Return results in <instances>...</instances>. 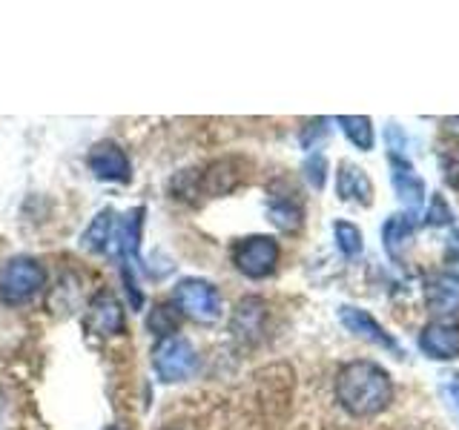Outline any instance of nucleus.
Masks as SVG:
<instances>
[{"instance_id":"obj_12","label":"nucleus","mask_w":459,"mask_h":430,"mask_svg":"<svg viewBox=\"0 0 459 430\" xmlns=\"http://www.w3.org/2000/svg\"><path fill=\"white\" fill-rule=\"evenodd\" d=\"M339 322L344 324V330H351L353 336L377 344V348H382V350H391V353L402 356L399 341L387 333V330L377 319H373L368 310H362V307H339Z\"/></svg>"},{"instance_id":"obj_21","label":"nucleus","mask_w":459,"mask_h":430,"mask_svg":"<svg viewBox=\"0 0 459 430\" xmlns=\"http://www.w3.org/2000/svg\"><path fill=\"white\" fill-rule=\"evenodd\" d=\"M439 164H442V176H445V181H448V186L459 193V141L442 147Z\"/></svg>"},{"instance_id":"obj_6","label":"nucleus","mask_w":459,"mask_h":430,"mask_svg":"<svg viewBox=\"0 0 459 430\" xmlns=\"http://www.w3.org/2000/svg\"><path fill=\"white\" fill-rule=\"evenodd\" d=\"M244 178H247V164L241 158H219V161H210L204 169H195V195H230L244 184Z\"/></svg>"},{"instance_id":"obj_23","label":"nucleus","mask_w":459,"mask_h":430,"mask_svg":"<svg viewBox=\"0 0 459 430\" xmlns=\"http://www.w3.org/2000/svg\"><path fill=\"white\" fill-rule=\"evenodd\" d=\"M439 396L445 399V405H448L451 416L459 422V373L456 370L445 373V376L439 379Z\"/></svg>"},{"instance_id":"obj_19","label":"nucleus","mask_w":459,"mask_h":430,"mask_svg":"<svg viewBox=\"0 0 459 430\" xmlns=\"http://www.w3.org/2000/svg\"><path fill=\"white\" fill-rule=\"evenodd\" d=\"M336 124L342 126V133L348 135V141L353 143L356 150L362 152H370L373 150V121L365 118V115H342V118H336Z\"/></svg>"},{"instance_id":"obj_9","label":"nucleus","mask_w":459,"mask_h":430,"mask_svg":"<svg viewBox=\"0 0 459 430\" xmlns=\"http://www.w3.org/2000/svg\"><path fill=\"white\" fill-rule=\"evenodd\" d=\"M86 167L98 178L107 184H129L133 181V164L129 155L124 152L121 143L115 141H98L86 155Z\"/></svg>"},{"instance_id":"obj_26","label":"nucleus","mask_w":459,"mask_h":430,"mask_svg":"<svg viewBox=\"0 0 459 430\" xmlns=\"http://www.w3.org/2000/svg\"><path fill=\"white\" fill-rule=\"evenodd\" d=\"M445 262L454 267L451 272H456V276H459V233H454L448 238V247H445Z\"/></svg>"},{"instance_id":"obj_5","label":"nucleus","mask_w":459,"mask_h":430,"mask_svg":"<svg viewBox=\"0 0 459 430\" xmlns=\"http://www.w3.org/2000/svg\"><path fill=\"white\" fill-rule=\"evenodd\" d=\"M279 241L273 236H247L233 247V264L244 279L262 281L279 267Z\"/></svg>"},{"instance_id":"obj_14","label":"nucleus","mask_w":459,"mask_h":430,"mask_svg":"<svg viewBox=\"0 0 459 430\" xmlns=\"http://www.w3.org/2000/svg\"><path fill=\"white\" fill-rule=\"evenodd\" d=\"M267 322V305L264 298L258 296H247L241 298L236 310H233V319H230V333H233L238 341H255L262 336Z\"/></svg>"},{"instance_id":"obj_17","label":"nucleus","mask_w":459,"mask_h":430,"mask_svg":"<svg viewBox=\"0 0 459 430\" xmlns=\"http://www.w3.org/2000/svg\"><path fill=\"white\" fill-rule=\"evenodd\" d=\"M416 229V219H411V215L399 212V215H391V219L385 221L382 227V241H385V250L391 258H399L402 247H405V241L413 236Z\"/></svg>"},{"instance_id":"obj_3","label":"nucleus","mask_w":459,"mask_h":430,"mask_svg":"<svg viewBox=\"0 0 459 430\" xmlns=\"http://www.w3.org/2000/svg\"><path fill=\"white\" fill-rule=\"evenodd\" d=\"M172 305L195 324H215L221 319V293L207 279H181L172 290Z\"/></svg>"},{"instance_id":"obj_22","label":"nucleus","mask_w":459,"mask_h":430,"mask_svg":"<svg viewBox=\"0 0 459 430\" xmlns=\"http://www.w3.org/2000/svg\"><path fill=\"white\" fill-rule=\"evenodd\" d=\"M301 172H305L307 184L313 186V190H322L325 181H327V158L322 152H313L307 155L305 167H301Z\"/></svg>"},{"instance_id":"obj_11","label":"nucleus","mask_w":459,"mask_h":430,"mask_svg":"<svg viewBox=\"0 0 459 430\" xmlns=\"http://www.w3.org/2000/svg\"><path fill=\"white\" fill-rule=\"evenodd\" d=\"M422 296H425V307L439 315V319H448V315H459V276L456 272H434L428 276L422 284Z\"/></svg>"},{"instance_id":"obj_24","label":"nucleus","mask_w":459,"mask_h":430,"mask_svg":"<svg viewBox=\"0 0 459 430\" xmlns=\"http://www.w3.org/2000/svg\"><path fill=\"white\" fill-rule=\"evenodd\" d=\"M451 221H454V212L448 207V201H445L442 195L430 198V207L425 212V224L428 227H448Z\"/></svg>"},{"instance_id":"obj_15","label":"nucleus","mask_w":459,"mask_h":430,"mask_svg":"<svg viewBox=\"0 0 459 430\" xmlns=\"http://www.w3.org/2000/svg\"><path fill=\"white\" fill-rule=\"evenodd\" d=\"M336 195L342 201H353L359 207H370L373 204V184L368 178V172L351 161H342L336 169Z\"/></svg>"},{"instance_id":"obj_1","label":"nucleus","mask_w":459,"mask_h":430,"mask_svg":"<svg viewBox=\"0 0 459 430\" xmlns=\"http://www.w3.org/2000/svg\"><path fill=\"white\" fill-rule=\"evenodd\" d=\"M333 393L344 413H351L353 419H370L391 408L394 382L382 365L370 358H356L336 373Z\"/></svg>"},{"instance_id":"obj_18","label":"nucleus","mask_w":459,"mask_h":430,"mask_svg":"<svg viewBox=\"0 0 459 430\" xmlns=\"http://www.w3.org/2000/svg\"><path fill=\"white\" fill-rule=\"evenodd\" d=\"M178 327H181V313L176 310V305H167V301L155 305L147 315V330L150 336H155V341L178 336Z\"/></svg>"},{"instance_id":"obj_13","label":"nucleus","mask_w":459,"mask_h":430,"mask_svg":"<svg viewBox=\"0 0 459 430\" xmlns=\"http://www.w3.org/2000/svg\"><path fill=\"white\" fill-rule=\"evenodd\" d=\"M420 350L434 362H451L459 356V324L430 322L420 333Z\"/></svg>"},{"instance_id":"obj_7","label":"nucleus","mask_w":459,"mask_h":430,"mask_svg":"<svg viewBox=\"0 0 459 430\" xmlns=\"http://www.w3.org/2000/svg\"><path fill=\"white\" fill-rule=\"evenodd\" d=\"M387 167H391V184L396 190L399 204L405 207V215L420 219L425 207V181L413 164L405 158V152H387Z\"/></svg>"},{"instance_id":"obj_2","label":"nucleus","mask_w":459,"mask_h":430,"mask_svg":"<svg viewBox=\"0 0 459 430\" xmlns=\"http://www.w3.org/2000/svg\"><path fill=\"white\" fill-rule=\"evenodd\" d=\"M43 284H47V270L32 255H14L0 264V301L9 307L32 301Z\"/></svg>"},{"instance_id":"obj_10","label":"nucleus","mask_w":459,"mask_h":430,"mask_svg":"<svg viewBox=\"0 0 459 430\" xmlns=\"http://www.w3.org/2000/svg\"><path fill=\"white\" fill-rule=\"evenodd\" d=\"M267 219L273 227L281 229V233H296V229H301V224H305V201H301V195L290 184L279 181L276 186H270Z\"/></svg>"},{"instance_id":"obj_4","label":"nucleus","mask_w":459,"mask_h":430,"mask_svg":"<svg viewBox=\"0 0 459 430\" xmlns=\"http://www.w3.org/2000/svg\"><path fill=\"white\" fill-rule=\"evenodd\" d=\"M150 356H152L155 376L167 384H178V382L193 379L198 370V350L193 348V341L184 336L155 341Z\"/></svg>"},{"instance_id":"obj_20","label":"nucleus","mask_w":459,"mask_h":430,"mask_svg":"<svg viewBox=\"0 0 459 430\" xmlns=\"http://www.w3.org/2000/svg\"><path fill=\"white\" fill-rule=\"evenodd\" d=\"M333 238H336V247L344 258H356L359 253L365 250V238H362V229L351 221H336L333 224Z\"/></svg>"},{"instance_id":"obj_8","label":"nucleus","mask_w":459,"mask_h":430,"mask_svg":"<svg viewBox=\"0 0 459 430\" xmlns=\"http://www.w3.org/2000/svg\"><path fill=\"white\" fill-rule=\"evenodd\" d=\"M83 327L90 330V333L100 336V339L121 336L126 330V310L109 290H98L90 298V305H86Z\"/></svg>"},{"instance_id":"obj_28","label":"nucleus","mask_w":459,"mask_h":430,"mask_svg":"<svg viewBox=\"0 0 459 430\" xmlns=\"http://www.w3.org/2000/svg\"><path fill=\"white\" fill-rule=\"evenodd\" d=\"M167 430H172V427H167Z\"/></svg>"},{"instance_id":"obj_16","label":"nucleus","mask_w":459,"mask_h":430,"mask_svg":"<svg viewBox=\"0 0 459 430\" xmlns=\"http://www.w3.org/2000/svg\"><path fill=\"white\" fill-rule=\"evenodd\" d=\"M115 233H118V221H115V210H100L90 227L81 233V247L92 255H107L115 247Z\"/></svg>"},{"instance_id":"obj_27","label":"nucleus","mask_w":459,"mask_h":430,"mask_svg":"<svg viewBox=\"0 0 459 430\" xmlns=\"http://www.w3.org/2000/svg\"><path fill=\"white\" fill-rule=\"evenodd\" d=\"M104 430H126V427H121V425H107Z\"/></svg>"},{"instance_id":"obj_25","label":"nucleus","mask_w":459,"mask_h":430,"mask_svg":"<svg viewBox=\"0 0 459 430\" xmlns=\"http://www.w3.org/2000/svg\"><path fill=\"white\" fill-rule=\"evenodd\" d=\"M325 138H327V121L325 118H316L307 126H301V135H299L305 150H316V143L325 141Z\"/></svg>"}]
</instances>
